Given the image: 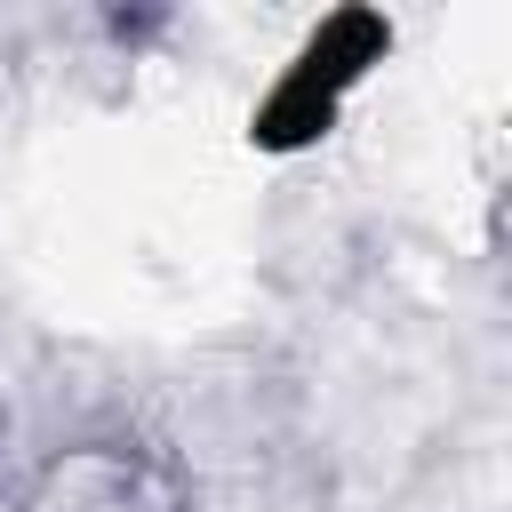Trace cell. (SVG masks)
<instances>
[{
	"label": "cell",
	"instance_id": "6da1fadb",
	"mask_svg": "<svg viewBox=\"0 0 512 512\" xmlns=\"http://www.w3.org/2000/svg\"><path fill=\"white\" fill-rule=\"evenodd\" d=\"M384 48V24L376 16H336L304 56H296V72L272 88V104H264V120H256V136L272 144V152H288V144H304V136H320L328 120H336V104H344V88L368 72V56Z\"/></svg>",
	"mask_w": 512,
	"mask_h": 512
}]
</instances>
